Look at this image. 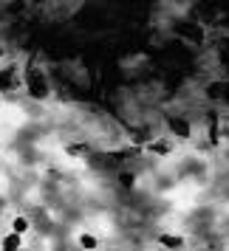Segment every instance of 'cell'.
Instances as JSON below:
<instances>
[{
	"instance_id": "cell-5",
	"label": "cell",
	"mask_w": 229,
	"mask_h": 251,
	"mask_svg": "<svg viewBox=\"0 0 229 251\" xmlns=\"http://www.w3.org/2000/svg\"><path fill=\"white\" fill-rule=\"evenodd\" d=\"M20 246H23V234H17V231H9L6 237L0 240V249L3 251H17Z\"/></svg>"
},
{
	"instance_id": "cell-7",
	"label": "cell",
	"mask_w": 229,
	"mask_h": 251,
	"mask_svg": "<svg viewBox=\"0 0 229 251\" xmlns=\"http://www.w3.org/2000/svg\"><path fill=\"white\" fill-rule=\"evenodd\" d=\"M77 246L80 249H99V237H93L88 231H82L80 237H77Z\"/></svg>"
},
{
	"instance_id": "cell-8",
	"label": "cell",
	"mask_w": 229,
	"mask_h": 251,
	"mask_svg": "<svg viewBox=\"0 0 229 251\" xmlns=\"http://www.w3.org/2000/svg\"><path fill=\"white\" fill-rule=\"evenodd\" d=\"M170 130L172 133H178V136H190V130H187V125H184V122H175V119H170Z\"/></svg>"
},
{
	"instance_id": "cell-4",
	"label": "cell",
	"mask_w": 229,
	"mask_h": 251,
	"mask_svg": "<svg viewBox=\"0 0 229 251\" xmlns=\"http://www.w3.org/2000/svg\"><path fill=\"white\" fill-rule=\"evenodd\" d=\"M144 152L159 155V158H167V155L172 152V144L170 141H147V144H144Z\"/></svg>"
},
{
	"instance_id": "cell-3",
	"label": "cell",
	"mask_w": 229,
	"mask_h": 251,
	"mask_svg": "<svg viewBox=\"0 0 229 251\" xmlns=\"http://www.w3.org/2000/svg\"><path fill=\"white\" fill-rule=\"evenodd\" d=\"M156 243H159L161 249H184L187 246V240L181 234H170V231H161L159 237H156Z\"/></svg>"
},
{
	"instance_id": "cell-2",
	"label": "cell",
	"mask_w": 229,
	"mask_h": 251,
	"mask_svg": "<svg viewBox=\"0 0 229 251\" xmlns=\"http://www.w3.org/2000/svg\"><path fill=\"white\" fill-rule=\"evenodd\" d=\"M206 136H209V144H212V147L221 141V116L218 113L206 116Z\"/></svg>"
},
{
	"instance_id": "cell-1",
	"label": "cell",
	"mask_w": 229,
	"mask_h": 251,
	"mask_svg": "<svg viewBox=\"0 0 229 251\" xmlns=\"http://www.w3.org/2000/svg\"><path fill=\"white\" fill-rule=\"evenodd\" d=\"M62 152L68 158H85V155H91V144L88 141H71V144L62 147Z\"/></svg>"
},
{
	"instance_id": "cell-9",
	"label": "cell",
	"mask_w": 229,
	"mask_h": 251,
	"mask_svg": "<svg viewBox=\"0 0 229 251\" xmlns=\"http://www.w3.org/2000/svg\"><path fill=\"white\" fill-rule=\"evenodd\" d=\"M119 181H122V186H133V181H136V178H133V175H122V178H119Z\"/></svg>"
},
{
	"instance_id": "cell-6",
	"label": "cell",
	"mask_w": 229,
	"mask_h": 251,
	"mask_svg": "<svg viewBox=\"0 0 229 251\" xmlns=\"http://www.w3.org/2000/svg\"><path fill=\"white\" fill-rule=\"evenodd\" d=\"M12 231H17V234H29L31 231V220L26 215H14L12 217Z\"/></svg>"
}]
</instances>
